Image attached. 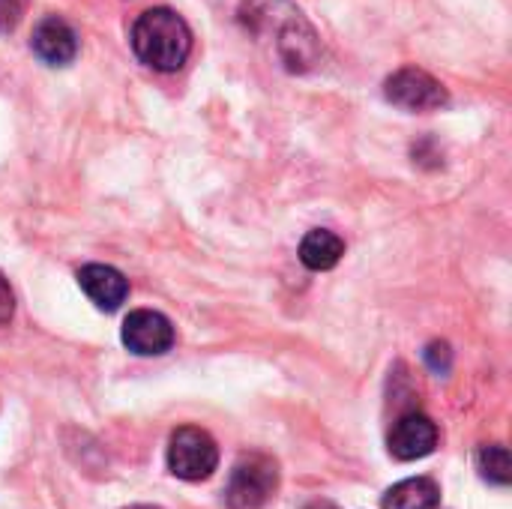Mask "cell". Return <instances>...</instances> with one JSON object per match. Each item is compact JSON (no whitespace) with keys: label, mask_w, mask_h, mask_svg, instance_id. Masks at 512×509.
I'll use <instances>...</instances> for the list:
<instances>
[{"label":"cell","mask_w":512,"mask_h":509,"mask_svg":"<svg viewBox=\"0 0 512 509\" xmlns=\"http://www.w3.org/2000/svg\"><path fill=\"white\" fill-rule=\"evenodd\" d=\"M132 48L150 69L177 72L192 51V30L174 9L156 6L138 15L132 27Z\"/></svg>","instance_id":"obj_1"},{"label":"cell","mask_w":512,"mask_h":509,"mask_svg":"<svg viewBox=\"0 0 512 509\" xmlns=\"http://www.w3.org/2000/svg\"><path fill=\"white\" fill-rule=\"evenodd\" d=\"M276 489H279L276 462L261 453H252L234 465L225 489V501L231 509H261L276 495Z\"/></svg>","instance_id":"obj_2"},{"label":"cell","mask_w":512,"mask_h":509,"mask_svg":"<svg viewBox=\"0 0 512 509\" xmlns=\"http://www.w3.org/2000/svg\"><path fill=\"white\" fill-rule=\"evenodd\" d=\"M219 465V447L216 441L195 426H183L171 435L168 444V471L186 483L207 480Z\"/></svg>","instance_id":"obj_3"},{"label":"cell","mask_w":512,"mask_h":509,"mask_svg":"<svg viewBox=\"0 0 512 509\" xmlns=\"http://www.w3.org/2000/svg\"><path fill=\"white\" fill-rule=\"evenodd\" d=\"M384 96L387 102H393L396 108H405V111H438L447 105V87L432 78L429 72L417 69V66H405L399 72H393L387 81H384Z\"/></svg>","instance_id":"obj_4"},{"label":"cell","mask_w":512,"mask_h":509,"mask_svg":"<svg viewBox=\"0 0 512 509\" xmlns=\"http://www.w3.org/2000/svg\"><path fill=\"white\" fill-rule=\"evenodd\" d=\"M123 345L138 357H159L174 345V327L165 315L153 309L129 312L123 321Z\"/></svg>","instance_id":"obj_5"},{"label":"cell","mask_w":512,"mask_h":509,"mask_svg":"<svg viewBox=\"0 0 512 509\" xmlns=\"http://www.w3.org/2000/svg\"><path fill=\"white\" fill-rule=\"evenodd\" d=\"M387 444H390V456L399 462L426 459L438 447V426L426 414H417V411L405 414L402 420H396Z\"/></svg>","instance_id":"obj_6"},{"label":"cell","mask_w":512,"mask_h":509,"mask_svg":"<svg viewBox=\"0 0 512 509\" xmlns=\"http://www.w3.org/2000/svg\"><path fill=\"white\" fill-rule=\"evenodd\" d=\"M33 51L48 63V66H66L75 60L78 54V36L75 30L57 18V15H48L36 24L33 30Z\"/></svg>","instance_id":"obj_7"},{"label":"cell","mask_w":512,"mask_h":509,"mask_svg":"<svg viewBox=\"0 0 512 509\" xmlns=\"http://www.w3.org/2000/svg\"><path fill=\"white\" fill-rule=\"evenodd\" d=\"M78 282L84 288V294L96 303V309L102 312H114L120 309V303L129 297V282L120 270L108 267V264H87L78 273Z\"/></svg>","instance_id":"obj_8"},{"label":"cell","mask_w":512,"mask_h":509,"mask_svg":"<svg viewBox=\"0 0 512 509\" xmlns=\"http://www.w3.org/2000/svg\"><path fill=\"white\" fill-rule=\"evenodd\" d=\"M342 255H345L342 237L333 234V231H327V228L309 231V234L303 237V243H300V261H303L309 270H315V273L333 270V267L342 261Z\"/></svg>","instance_id":"obj_9"},{"label":"cell","mask_w":512,"mask_h":509,"mask_svg":"<svg viewBox=\"0 0 512 509\" xmlns=\"http://www.w3.org/2000/svg\"><path fill=\"white\" fill-rule=\"evenodd\" d=\"M441 507V492L435 480L429 477H411L396 483L384 495V509H438Z\"/></svg>","instance_id":"obj_10"},{"label":"cell","mask_w":512,"mask_h":509,"mask_svg":"<svg viewBox=\"0 0 512 509\" xmlns=\"http://www.w3.org/2000/svg\"><path fill=\"white\" fill-rule=\"evenodd\" d=\"M477 468L483 474V480L495 483V486H510L512 480V465H510V450L501 444L483 447L477 456Z\"/></svg>","instance_id":"obj_11"},{"label":"cell","mask_w":512,"mask_h":509,"mask_svg":"<svg viewBox=\"0 0 512 509\" xmlns=\"http://www.w3.org/2000/svg\"><path fill=\"white\" fill-rule=\"evenodd\" d=\"M12 315H15V294H12V288H9L6 276L0 273V327H3V324H9V321H12Z\"/></svg>","instance_id":"obj_12"},{"label":"cell","mask_w":512,"mask_h":509,"mask_svg":"<svg viewBox=\"0 0 512 509\" xmlns=\"http://www.w3.org/2000/svg\"><path fill=\"white\" fill-rule=\"evenodd\" d=\"M426 360H429V366H432L435 372H447V369H450V348L435 342V345H429Z\"/></svg>","instance_id":"obj_13"},{"label":"cell","mask_w":512,"mask_h":509,"mask_svg":"<svg viewBox=\"0 0 512 509\" xmlns=\"http://www.w3.org/2000/svg\"><path fill=\"white\" fill-rule=\"evenodd\" d=\"M126 509H156V507H144V504H138V507H126Z\"/></svg>","instance_id":"obj_14"}]
</instances>
